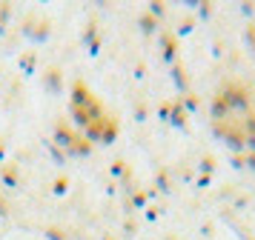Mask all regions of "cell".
<instances>
[{
    "label": "cell",
    "mask_w": 255,
    "mask_h": 240,
    "mask_svg": "<svg viewBox=\"0 0 255 240\" xmlns=\"http://www.w3.org/2000/svg\"><path fill=\"white\" fill-rule=\"evenodd\" d=\"M212 129L230 146L255 149V106L253 94L241 83H230L215 94L212 103Z\"/></svg>",
    "instance_id": "1"
},
{
    "label": "cell",
    "mask_w": 255,
    "mask_h": 240,
    "mask_svg": "<svg viewBox=\"0 0 255 240\" xmlns=\"http://www.w3.org/2000/svg\"><path fill=\"white\" fill-rule=\"evenodd\" d=\"M69 114L78 132H81L89 143H112L121 132V123H118V114L106 106V100L101 94H95L83 80H78L72 86V94H69Z\"/></svg>",
    "instance_id": "2"
}]
</instances>
